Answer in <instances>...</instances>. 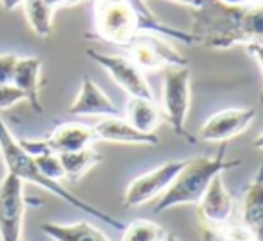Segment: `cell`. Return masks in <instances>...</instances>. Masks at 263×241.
Wrapping results in <instances>:
<instances>
[{
  "instance_id": "1",
  "label": "cell",
  "mask_w": 263,
  "mask_h": 241,
  "mask_svg": "<svg viewBox=\"0 0 263 241\" xmlns=\"http://www.w3.org/2000/svg\"><path fill=\"white\" fill-rule=\"evenodd\" d=\"M93 32L86 34L99 42L127 47L142 34H156L183 45H197L188 31H181L159 20L145 0H93Z\"/></svg>"
},
{
  "instance_id": "2",
  "label": "cell",
  "mask_w": 263,
  "mask_h": 241,
  "mask_svg": "<svg viewBox=\"0 0 263 241\" xmlns=\"http://www.w3.org/2000/svg\"><path fill=\"white\" fill-rule=\"evenodd\" d=\"M0 157H2V163H4V166H6L7 173H11V175H14L16 179H20L24 184L31 183V184H34V186L43 188V190L52 193L58 198H61L63 202H66L68 206H72L73 209L83 211V213L90 214L95 220L102 222L104 225H109V227L117 229V231H124V227H125L124 222H120L118 218L111 216L109 213L95 207L93 204L86 202V200H83L81 196L73 195V193L70 190H66L61 183L47 179V177L40 172L34 157L22 148V145L18 143V139L13 136V132L9 131V127L6 125L2 116H0Z\"/></svg>"
},
{
  "instance_id": "3",
  "label": "cell",
  "mask_w": 263,
  "mask_h": 241,
  "mask_svg": "<svg viewBox=\"0 0 263 241\" xmlns=\"http://www.w3.org/2000/svg\"><path fill=\"white\" fill-rule=\"evenodd\" d=\"M226 152H228V145L222 143L213 157L199 155V157L188 159L181 168V172L176 175V179L172 180V184L159 196L156 206H154V213L159 214L163 211L172 209V207L188 206V204L197 206L215 177L222 175L226 170L236 168L242 165L240 159L226 157Z\"/></svg>"
},
{
  "instance_id": "4",
  "label": "cell",
  "mask_w": 263,
  "mask_h": 241,
  "mask_svg": "<svg viewBox=\"0 0 263 241\" xmlns=\"http://www.w3.org/2000/svg\"><path fill=\"white\" fill-rule=\"evenodd\" d=\"M192 104V73L188 66H172L165 70L161 86V113L172 131L190 145L197 139L186 131V120Z\"/></svg>"
},
{
  "instance_id": "5",
  "label": "cell",
  "mask_w": 263,
  "mask_h": 241,
  "mask_svg": "<svg viewBox=\"0 0 263 241\" xmlns=\"http://www.w3.org/2000/svg\"><path fill=\"white\" fill-rule=\"evenodd\" d=\"M124 48L129 54L127 57L143 73L161 72L172 66H188V59L170 43V39L156 34H142Z\"/></svg>"
},
{
  "instance_id": "6",
  "label": "cell",
  "mask_w": 263,
  "mask_h": 241,
  "mask_svg": "<svg viewBox=\"0 0 263 241\" xmlns=\"http://www.w3.org/2000/svg\"><path fill=\"white\" fill-rule=\"evenodd\" d=\"M86 55L93 63H97L107 75L113 79L117 86H120L129 96H142V98H154L153 88L147 81L145 73L127 57L118 54H106L95 48H88Z\"/></svg>"
},
{
  "instance_id": "7",
  "label": "cell",
  "mask_w": 263,
  "mask_h": 241,
  "mask_svg": "<svg viewBox=\"0 0 263 241\" xmlns=\"http://www.w3.org/2000/svg\"><path fill=\"white\" fill-rule=\"evenodd\" d=\"M24 183L11 173L0 183V241H20L27 211Z\"/></svg>"
},
{
  "instance_id": "8",
  "label": "cell",
  "mask_w": 263,
  "mask_h": 241,
  "mask_svg": "<svg viewBox=\"0 0 263 241\" xmlns=\"http://www.w3.org/2000/svg\"><path fill=\"white\" fill-rule=\"evenodd\" d=\"M186 161H168L159 165L158 168L151 170L147 173H142L136 179L129 183L124 193V207L133 209V207L145 206L147 202L161 196L166 191V188L172 184L176 175L181 172Z\"/></svg>"
},
{
  "instance_id": "9",
  "label": "cell",
  "mask_w": 263,
  "mask_h": 241,
  "mask_svg": "<svg viewBox=\"0 0 263 241\" xmlns=\"http://www.w3.org/2000/svg\"><path fill=\"white\" fill-rule=\"evenodd\" d=\"M236 209V202L222 183V177H215L197 204V216L202 227L211 236H220V232L231 224Z\"/></svg>"
},
{
  "instance_id": "10",
  "label": "cell",
  "mask_w": 263,
  "mask_h": 241,
  "mask_svg": "<svg viewBox=\"0 0 263 241\" xmlns=\"http://www.w3.org/2000/svg\"><path fill=\"white\" fill-rule=\"evenodd\" d=\"M256 120L253 107H229L211 114L201 125L199 136L208 143H228L229 139L243 134Z\"/></svg>"
},
{
  "instance_id": "11",
  "label": "cell",
  "mask_w": 263,
  "mask_h": 241,
  "mask_svg": "<svg viewBox=\"0 0 263 241\" xmlns=\"http://www.w3.org/2000/svg\"><path fill=\"white\" fill-rule=\"evenodd\" d=\"M73 116H120L117 104L90 77L81 81L77 96L68 107Z\"/></svg>"
},
{
  "instance_id": "12",
  "label": "cell",
  "mask_w": 263,
  "mask_h": 241,
  "mask_svg": "<svg viewBox=\"0 0 263 241\" xmlns=\"http://www.w3.org/2000/svg\"><path fill=\"white\" fill-rule=\"evenodd\" d=\"M95 139L118 145H142V147H156L159 138L156 134H145L135 129L124 116H104L93 125Z\"/></svg>"
},
{
  "instance_id": "13",
  "label": "cell",
  "mask_w": 263,
  "mask_h": 241,
  "mask_svg": "<svg viewBox=\"0 0 263 241\" xmlns=\"http://www.w3.org/2000/svg\"><path fill=\"white\" fill-rule=\"evenodd\" d=\"M42 59L36 55L29 57H18L16 68L13 73L11 86L16 88L24 96L25 102L31 104V107L36 113H43V104L40 90H42Z\"/></svg>"
},
{
  "instance_id": "14",
  "label": "cell",
  "mask_w": 263,
  "mask_h": 241,
  "mask_svg": "<svg viewBox=\"0 0 263 241\" xmlns=\"http://www.w3.org/2000/svg\"><path fill=\"white\" fill-rule=\"evenodd\" d=\"M240 218V224L251 232L254 241H263V161L256 177L243 190Z\"/></svg>"
},
{
  "instance_id": "15",
  "label": "cell",
  "mask_w": 263,
  "mask_h": 241,
  "mask_svg": "<svg viewBox=\"0 0 263 241\" xmlns=\"http://www.w3.org/2000/svg\"><path fill=\"white\" fill-rule=\"evenodd\" d=\"M93 142H97L93 134V129L90 125L79 124V122L59 124L50 132L49 138H45L47 147L54 154H65V152H73L84 147H91Z\"/></svg>"
},
{
  "instance_id": "16",
  "label": "cell",
  "mask_w": 263,
  "mask_h": 241,
  "mask_svg": "<svg viewBox=\"0 0 263 241\" xmlns=\"http://www.w3.org/2000/svg\"><path fill=\"white\" fill-rule=\"evenodd\" d=\"M124 118L145 134H156L158 127L163 124L161 107L156 104L154 98H142V96H129L125 104Z\"/></svg>"
},
{
  "instance_id": "17",
  "label": "cell",
  "mask_w": 263,
  "mask_h": 241,
  "mask_svg": "<svg viewBox=\"0 0 263 241\" xmlns=\"http://www.w3.org/2000/svg\"><path fill=\"white\" fill-rule=\"evenodd\" d=\"M236 45L263 47V0L251 2L238 9Z\"/></svg>"
},
{
  "instance_id": "18",
  "label": "cell",
  "mask_w": 263,
  "mask_h": 241,
  "mask_svg": "<svg viewBox=\"0 0 263 241\" xmlns=\"http://www.w3.org/2000/svg\"><path fill=\"white\" fill-rule=\"evenodd\" d=\"M42 232L52 241H109L101 229L88 222H77L68 225L45 222L42 225Z\"/></svg>"
},
{
  "instance_id": "19",
  "label": "cell",
  "mask_w": 263,
  "mask_h": 241,
  "mask_svg": "<svg viewBox=\"0 0 263 241\" xmlns=\"http://www.w3.org/2000/svg\"><path fill=\"white\" fill-rule=\"evenodd\" d=\"M63 170H65V179L70 183H79L90 170H93L102 161V155L93 147H84L73 152L59 154Z\"/></svg>"
},
{
  "instance_id": "20",
  "label": "cell",
  "mask_w": 263,
  "mask_h": 241,
  "mask_svg": "<svg viewBox=\"0 0 263 241\" xmlns=\"http://www.w3.org/2000/svg\"><path fill=\"white\" fill-rule=\"evenodd\" d=\"M22 6L32 32L40 38H49L54 29V7H50L43 0H24Z\"/></svg>"
},
{
  "instance_id": "21",
  "label": "cell",
  "mask_w": 263,
  "mask_h": 241,
  "mask_svg": "<svg viewBox=\"0 0 263 241\" xmlns=\"http://www.w3.org/2000/svg\"><path fill=\"white\" fill-rule=\"evenodd\" d=\"M166 232L156 222L138 218L124 227L122 241H165Z\"/></svg>"
},
{
  "instance_id": "22",
  "label": "cell",
  "mask_w": 263,
  "mask_h": 241,
  "mask_svg": "<svg viewBox=\"0 0 263 241\" xmlns=\"http://www.w3.org/2000/svg\"><path fill=\"white\" fill-rule=\"evenodd\" d=\"M34 161H36V165H38L40 172H42L47 179L55 180V183H63V180H65V170H63L59 154L47 152V154L36 155Z\"/></svg>"
},
{
  "instance_id": "23",
  "label": "cell",
  "mask_w": 263,
  "mask_h": 241,
  "mask_svg": "<svg viewBox=\"0 0 263 241\" xmlns=\"http://www.w3.org/2000/svg\"><path fill=\"white\" fill-rule=\"evenodd\" d=\"M16 63H18V55L0 54V86H11Z\"/></svg>"
},
{
  "instance_id": "24",
  "label": "cell",
  "mask_w": 263,
  "mask_h": 241,
  "mask_svg": "<svg viewBox=\"0 0 263 241\" xmlns=\"http://www.w3.org/2000/svg\"><path fill=\"white\" fill-rule=\"evenodd\" d=\"M220 238L224 241H254L251 232L242 224H233V222L220 232Z\"/></svg>"
},
{
  "instance_id": "25",
  "label": "cell",
  "mask_w": 263,
  "mask_h": 241,
  "mask_svg": "<svg viewBox=\"0 0 263 241\" xmlns=\"http://www.w3.org/2000/svg\"><path fill=\"white\" fill-rule=\"evenodd\" d=\"M24 102V96L13 86H0V111L9 109L16 104Z\"/></svg>"
},
{
  "instance_id": "26",
  "label": "cell",
  "mask_w": 263,
  "mask_h": 241,
  "mask_svg": "<svg viewBox=\"0 0 263 241\" xmlns=\"http://www.w3.org/2000/svg\"><path fill=\"white\" fill-rule=\"evenodd\" d=\"M247 52L256 59V63L260 65L261 73H263V47L261 45H247ZM261 104H263V95H261Z\"/></svg>"
},
{
  "instance_id": "27",
  "label": "cell",
  "mask_w": 263,
  "mask_h": 241,
  "mask_svg": "<svg viewBox=\"0 0 263 241\" xmlns=\"http://www.w3.org/2000/svg\"><path fill=\"white\" fill-rule=\"evenodd\" d=\"M24 4V0H0V7L4 11H14L16 7H20Z\"/></svg>"
},
{
  "instance_id": "28",
  "label": "cell",
  "mask_w": 263,
  "mask_h": 241,
  "mask_svg": "<svg viewBox=\"0 0 263 241\" xmlns=\"http://www.w3.org/2000/svg\"><path fill=\"white\" fill-rule=\"evenodd\" d=\"M170 2L181 4V6H188V7H192V9H199L206 0H170Z\"/></svg>"
},
{
  "instance_id": "29",
  "label": "cell",
  "mask_w": 263,
  "mask_h": 241,
  "mask_svg": "<svg viewBox=\"0 0 263 241\" xmlns=\"http://www.w3.org/2000/svg\"><path fill=\"white\" fill-rule=\"evenodd\" d=\"M220 4H224V6H229V7H243L247 6V4H251L253 0H218Z\"/></svg>"
},
{
  "instance_id": "30",
  "label": "cell",
  "mask_w": 263,
  "mask_h": 241,
  "mask_svg": "<svg viewBox=\"0 0 263 241\" xmlns=\"http://www.w3.org/2000/svg\"><path fill=\"white\" fill-rule=\"evenodd\" d=\"M45 4H49L50 7H54V9H59V7H65V2L66 0H43Z\"/></svg>"
},
{
  "instance_id": "31",
  "label": "cell",
  "mask_w": 263,
  "mask_h": 241,
  "mask_svg": "<svg viewBox=\"0 0 263 241\" xmlns=\"http://www.w3.org/2000/svg\"><path fill=\"white\" fill-rule=\"evenodd\" d=\"M253 147H254V148H258V150H263V131L256 136V138H254Z\"/></svg>"
},
{
  "instance_id": "32",
  "label": "cell",
  "mask_w": 263,
  "mask_h": 241,
  "mask_svg": "<svg viewBox=\"0 0 263 241\" xmlns=\"http://www.w3.org/2000/svg\"><path fill=\"white\" fill-rule=\"evenodd\" d=\"M165 241H179V239H177V236H174V234H166Z\"/></svg>"
},
{
  "instance_id": "33",
  "label": "cell",
  "mask_w": 263,
  "mask_h": 241,
  "mask_svg": "<svg viewBox=\"0 0 263 241\" xmlns=\"http://www.w3.org/2000/svg\"><path fill=\"white\" fill-rule=\"evenodd\" d=\"M20 241H27V239H24V238H22V239H20Z\"/></svg>"
}]
</instances>
